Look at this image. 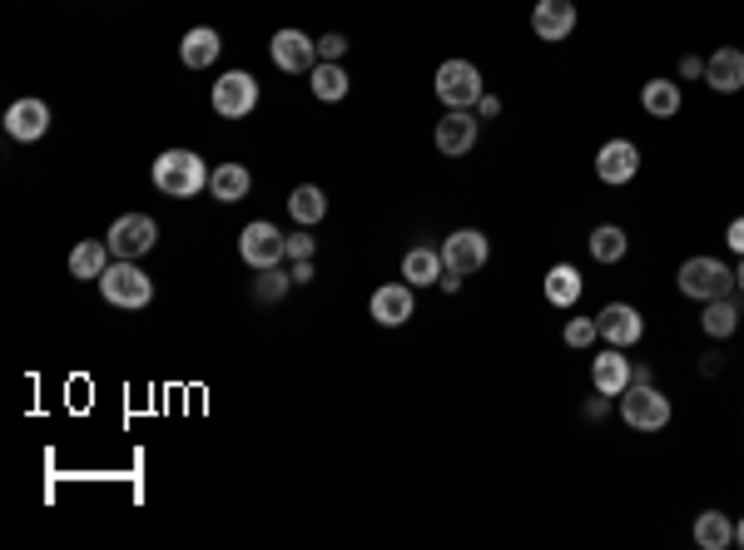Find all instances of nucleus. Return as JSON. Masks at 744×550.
Wrapping results in <instances>:
<instances>
[{"instance_id": "f257e3e1", "label": "nucleus", "mask_w": 744, "mask_h": 550, "mask_svg": "<svg viewBox=\"0 0 744 550\" xmlns=\"http://www.w3.org/2000/svg\"><path fill=\"white\" fill-rule=\"evenodd\" d=\"M209 164L199 159L194 150H164L160 159H154V189L160 194H169V199H194L199 189H209Z\"/></svg>"}, {"instance_id": "f03ea898", "label": "nucleus", "mask_w": 744, "mask_h": 550, "mask_svg": "<svg viewBox=\"0 0 744 550\" xmlns=\"http://www.w3.org/2000/svg\"><path fill=\"white\" fill-rule=\"evenodd\" d=\"M615 411H621L626 427H636V432H665L670 417H675L670 397L656 387V382H630V387L615 397Z\"/></svg>"}, {"instance_id": "7ed1b4c3", "label": "nucleus", "mask_w": 744, "mask_h": 550, "mask_svg": "<svg viewBox=\"0 0 744 550\" xmlns=\"http://www.w3.org/2000/svg\"><path fill=\"white\" fill-rule=\"evenodd\" d=\"M99 292H105L109 308H125V313H140V308H150V302H154V283H150V273L134 268V259L109 263L105 278H99Z\"/></svg>"}, {"instance_id": "20e7f679", "label": "nucleus", "mask_w": 744, "mask_h": 550, "mask_svg": "<svg viewBox=\"0 0 744 550\" xmlns=\"http://www.w3.org/2000/svg\"><path fill=\"white\" fill-rule=\"evenodd\" d=\"M432 89H437V99H442L447 109H476V99L486 95L482 70H476L472 60H447V65H437Z\"/></svg>"}, {"instance_id": "39448f33", "label": "nucleus", "mask_w": 744, "mask_h": 550, "mask_svg": "<svg viewBox=\"0 0 744 550\" xmlns=\"http://www.w3.org/2000/svg\"><path fill=\"white\" fill-rule=\"evenodd\" d=\"M680 292L695 302H710V298H724V292H734V273L724 268L720 259H685L675 273Z\"/></svg>"}, {"instance_id": "423d86ee", "label": "nucleus", "mask_w": 744, "mask_h": 550, "mask_svg": "<svg viewBox=\"0 0 744 550\" xmlns=\"http://www.w3.org/2000/svg\"><path fill=\"white\" fill-rule=\"evenodd\" d=\"M214 115L219 119H244L259 109V80L248 75V70H228V75L214 80Z\"/></svg>"}, {"instance_id": "0eeeda50", "label": "nucleus", "mask_w": 744, "mask_h": 550, "mask_svg": "<svg viewBox=\"0 0 744 550\" xmlns=\"http://www.w3.org/2000/svg\"><path fill=\"white\" fill-rule=\"evenodd\" d=\"M238 253H244L248 268H259V273L279 268V263L288 259V238H283L269 218H259V224H248L244 234H238Z\"/></svg>"}, {"instance_id": "6e6552de", "label": "nucleus", "mask_w": 744, "mask_h": 550, "mask_svg": "<svg viewBox=\"0 0 744 550\" xmlns=\"http://www.w3.org/2000/svg\"><path fill=\"white\" fill-rule=\"evenodd\" d=\"M486 259H492V243H486L482 228H457V234L442 238V263H447V273H462V278H472V273L486 268Z\"/></svg>"}, {"instance_id": "1a4fd4ad", "label": "nucleus", "mask_w": 744, "mask_h": 550, "mask_svg": "<svg viewBox=\"0 0 744 550\" xmlns=\"http://www.w3.org/2000/svg\"><path fill=\"white\" fill-rule=\"evenodd\" d=\"M160 243V224L150 214H125L109 224V253L115 259H144Z\"/></svg>"}, {"instance_id": "9d476101", "label": "nucleus", "mask_w": 744, "mask_h": 550, "mask_svg": "<svg viewBox=\"0 0 744 550\" xmlns=\"http://www.w3.org/2000/svg\"><path fill=\"white\" fill-rule=\"evenodd\" d=\"M595 333L605 337V347H636L646 337V318L630 302H605L601 313H595Z\"/></svg>"}, {"instance_id": "9b49d317", "label": "nucleus", "mask_w": 744, "mask_h": 550, "mask_svg": "<svg viewBox=\"0 0 744 550\" xmlns=\"http://www.w3.org/2000/svg\"><path fill=\"white\" fill-rule=\"evenodd\" d=\"M269 55H273V65L283 70V75H314L318 65V40H308L303 31H279L269 40Z\"/></svg>"}, {"instance_id": "f8f14e48", "label": "nucleus", "mask_w": 744, "mask_h": 550, "mask_svg": "<svg viewBox=\"0 0 744 550\" xmlns=\"http://www.w3.org/2000/svg\"><path fill=\"white\" fill-rule=\"evenodd\" d=\"M640 174V150L630 140H605L601 154H595V179L611 183V189H626Z\"/></svg>"}, {"instance_id": "ddd939ff", "label": "nucleus", "mask_w": 744, "mask_h": 550, "mask_svg": "<svg viewBox=\"0 0 744 550\" xmlns=\"http://www.w3.org/2000/svg\"><path fill=\"white\" fill-rule=\"evenodd\" d=\"M437 150L447 159H467L476 150V109H447V119H437Z\"/></svg>"}, {"instance_id": "4468645a", "label": "nucleus", "mask_w": 744, "mask_h": 550, "mask_svg": "<svg viewBox=\"0 0 744 550\" xmlns=\"http://www.w3.org/2000/svg\"><path fill=\"white\" fill-rule=\"evenodd\" d=\"M531 31H536V40H546V45L571 40L576 5L571 0H536V5H531Z\"/></svg>"}, {"instance_id": "2eb2a0df", "label": "nucleus", "mask_w": 744, "mask_h": 550, "mask_svg": "<svg viewBox=\"0 0 744 550\" xmlns=\"http://www.w3.org/2000/svg\"><path fill=\"white\" fill-rule=\"evenodd\" d=\"M412 308H417L412 283H382V288L373 292V302H367V313H373L378 327H402L412 318Z\"/></svg>"}, {"instance_id": "dca6fc26", "label": "nucleus", "mask_w": 744, "mask_h": 550, "mask_svg": "<svg viewBox=\"0 0 744 550\" xmlns=\"http://www.w3.org/2000/svg\"><path fill=\"white\" fill-rule=\"evenodd\" d=\"M45 130H50V105L45 99H15L11 109H5V134L21 144H35L45 140Z\"/></svg>"}, {"instance_id": "f3484780", "label": "nucleus", "mask_w": 744, "mask_h": 550, "mask_svg": "<svg viewBox=\"0 0 744 550\" xmlns=\"http://www.w3.org/2000/svg\"><path fill=\"white\" fill-rule=\"evenodd\" d=\"M705 85H710L715 95H740L744 89V50L720 45V50L705 60Z\"/></svg>"}, {"instance_id": "a211bd4d", "label": "nucleus", "mask_w": 744, "mask_h": 550, "mask_svg": "<svg viewBox=\"0 0 744 550\" xmlns=\"http://www.w3.org/2000/svg\"><path fill=\"white\" fill-rule=\"evenodd\" d=\"M591 387L605 392V397H621L630 387V357L626 347H605L601 357L591 362Z\"/></svg>"}, {"instance_id": "6ab92c4d", "label": "nucleus", "mask_w": 744, "mask_h": 550, "mask_svg": "<svg viewBox=\"0 0 744 550\" xmlns=\"http://www.w3.org/2000/svg\"><path fill=\"white\" fill-rule=\"evenodd\" d=\"M541 292H546L551 308H576V302H581V292H586V278L571 268V263H556V268H546Z\"/></svg>"}, {"instance_id": "aec40b11", "label": "nucleus", "mask_w": 744, "mask_h": 550, "mask_svg": "<svg viewBox=\"0 0 744 550\" xmlns=\"http://www.w3.org/2000/svg\"><path fill=\"white\" fill-rule=\"evenodd\" d=\"M219 50H224V40H219V31H209V25H194V31L179 40V60L189 70H209L219 60Z\"/></svg>"}, {"instance_id": "412c9836", "label": "nucleus", "mask_w": 744, "mask_h": 550, "mask_svg": "<svg viewBox=\"0 0 744 550\" xmlns=\"http://www.w3.org/2000/svg\"><path fill=\"white\" fill-rule=\"evenodd\" d=\"M248 189H253V174H248L244 164H219V169L209 174V194H214L219 204H244Z\"/></svg>"}, {"instance_id": "4be33fe9", "label": "nucleus", "mask_w": 744, "mask_h": 550, "mask_svg": "<svg viewBox=\"0 0 744 550\" xmlns=\"http://www.w3.org/2000/svg\"><path fill=\"white\" fill-rule=\"evenodd\" d=\"M705 313H700V327H705V337H734V327H740V298L734 292H724V298H710V302H700Z\"/></svg>"}, {"instance_id": "5701e85b", "label": "nucleus", "mask_w": 744, "mask_h": 550, "mask_svg": "<svg viewBox=\"0 0 744 550\" xmlns=\"http://www.w3.org/2000/svg\"><path fill=\"white\" fill-rule=\"evenodd\" d=\"M447 263H442V249H408L402 253V278L412 288H427V283H442Z\"/></svg>"}, {"instance_id": "b1692460", "label": "nucleus", "mask_w": 744, "mask_h": 550, "mask_svg": "<svg viewBox=\"0 0 744 550\" xmlns=\"http://www.w3.org/2000/svg\"><path fill=\"white\" fill-rule=\"evenodd\" d=\"M105 268H109V243H99V238H85L80 249H70V278H80V283H90V278H105Z\"/></svg>"}, {"instance_id": "393cba45", "label": "nucleus", "mask_w": 744, "mask_h": 550, "mask_svg": "<svg viewBox=\"0 0 744 550\" xmlns=\"http://www.w3.org/2000/svg\"><path fill=\"white\" fill-rule=\"evenodd\" d=\"M695 546L700 550H730L734 546V521L724 511H700L695 516Z\"/></svg>"}, {"instance_id": "a878e982", "label": "nucleus", "mask_w": 744, "mask_h": 550, "mask_svg": "<svg viewBox=\"0 0 744 550\" xmlns=\"http://www.w3.org/2000/svg\"><path fill=\"white\" fill-rule=\"evenodd\" d=\"M288 214H293V224H298V228L323 224V214H328L323 189H318V183H298V189L288 194Z\"/></svg>"}, {"instance_id": "bb28decb", "label": "nucleus", "mask_w": 744, "mask_h": 550, "mask_svg": "<svg viewBox=\"0 0 744 550\" xmlns=\"http://www.w3.org/2000/svg\"><path fill=\"white\" fill-rule=\"evenodd\" d=\"M308 85H314V95L323 99V105H338V99H347V70H343V60H318L314 75H308Z\"/></svg>"}, {"instance_id": "cd10ccee", "label": "nucleus", "mask_w": 744, "mask_h": 550, "mask_svg": "<svg viewBox=\"0 0 744 550\" xmlns=\"http://www.w3.org/2000/svg\"><path fill=\"white\" fill-rule=\"evenodd\" d=\"M640 105H646L650 119H675L680 115V85H675V80H646Z\"/></svg>"}, {"instance_id": "c85d7f7f", "label": "nucleus", "mask_w": 744, "mask_h": 550, "mask_svg": "<svg viewBox=\"0 0 744 550\" xmlns=\"http://www.w3.org/2000/svg\"><path fill=\"white\" fill-rule=\"evenodd\" d=\"M630 253V238H626V228H615V224H601L591 234V259L595 263H621Z\"/></svg>"}, {"instance_id": "c756f323", "label": "nucleus", "mask_w": 744, "mask_h": 550, "mask_svg": "<svg viewBox=\"0 0 744 550\" xmlns=\"http://www.w3.org/2000/svg\"><path fill=\"white\" fill-rule=\"evenodd\" d=\"M288 283H293V273H283V268H263V278L253 283V298H259V302H279L283 292H288Z\"/></svg>"}, {"instance_id": "7c9ffc66", "label": "nucleus", "mask_w": 744, "mask_h": 550, "mask_svg": "<svg viewBox=\"0 0 744 550\" xmlns=\"http://www.w3.org/2000/svg\"><path fill=\"white\" fill-rule=\"evenodd\" d=\"M595 318H571V323H566V347H576V352H581V347H591L595 343Z\"/></svg>"}, {"instance_id": "2f4dec72", "label": "nucleus", "mask_w": 744, "mask_h": 550, "mask_svg": "<svg viewBox=\"0 0 744 550\" xmlns=\"http://www.w3.org/2000/svg\"><path fill=\"white\" fill-rule=\"evenodd\" d=\"M288 259H293V263L314 259V238H308V228H298V234H288Z\"/></svg>"}, {"instance_id": "473e14b6", "label": "nucleus", "mask_w": 744, "mask_h": 550, "mask_svg": "<svg viewBox=\"0 0 744 550\" xmlns=\"http://www.w3.org/2000/svg\"><path fill=\"white\" fill-rule=\"evenodd\" d=\"M347 55V35H323L318 40V60H343Z\"/></svg>"}, {"instance_id": "72a5a7b5", "label": "nucleus", "mask_w": 744, "mask_h": 550, "mask_svg": "<svg viewBox=\"0 0 744 550\" xmlns=\"http://www.w3.org/2000/svg\"><path fill=\"white\" fill-rule=\"evenodd\" d=\"M611 407H615V397H605V392H595V397L586 402V417H591V421H601Z\"/></svg>"}, {"instance_id": "f704fd0d", "label": "nucleus", "mask_w": 744, "mask_h": 550, "mask_svg": "<svg viewBox=\"0 0 744 550\" xmlns=\"http://www.w3.org/2000/svg\"><path fill=\"white\" fill-rule=\"evenodd\" d=\"M724 243H730V249H734V253H740V259H744V218H734V224L724 228Z\"/></svg>"}, {"instance_id": "c9c22d12", "label": "nucleus", "mask_w": 744, "mask_h": 550, "mask_svg": "<svg viewBox=\"0 0 744 550\" xmlns=\"http://www.w3.org/2000/svg\"><path fill=\"white\" fill-rule=\"evenodd\" d=\"M680 75H685V80H700V75H705V60H700V55H685V60H680Z\"/></svg>"}, {"instance_id": "e433bc0d", "label": "nucleus", "mask_w": 744, "mask_h": 550, "mask_svg": "<svg viewBox=\"0 0 744 550\" xmlns=\"http://www.w3.org/2000/svg\"><path fill=\"white\" fill-rule=\"evenodd\" d=\"M496 115H501V99H496V95L476 99V119H496Z\"/></svg>"}, {"instance_id": "4c0bfd02", "label": "nucleus", "mask_w": 744, "mask_h": 550, "mask_svg": "<svg viewBox=\"0 0 744 550\" xmlns=\"http://www.w3.org/2000/svg\"><path fill=\"white\" fill-rule=\"evenodd\" d=\"M293 283H314V259H303V263H293Z\"/></svg>"}, {"instance_id": "58836bf2", "label": "nucleus", "mask_w": 744, "mask_h": 550, "mask_svg": "<svg viewBox=\"0 0 744 550\" xmlns=\"http://www.w3.org/2000/svg\"><path fill=\"white\" fill-rule=\"evenodd\" d=\"M462 288V273H442V292H457Z\"/></svg>"}, {"instance_id": "ea45409f", "label": "nucleus", "mask_w": 744, "mask_h": 550, "mask_svg": "<svg viewBox=\"0 0 744 550\" xmlns=\"http://www.w3.org/2000/svg\"><path fill=\"white\" fill-rule=\"evenodd\" d=\"M734 546H740V550H744V516H740V521H734Z\"/></svg>"}, {"instance_id": "a19ab883", "label": "nucleus", "mask_w": 744, "mask_h": 550, "mask_svg": "<svg viewBox=\"0 0 744 550\" xmlns=\"http://www.w3.org/2000/svg\"><path fill=\"white\" fill-rule=\"evenodd\" d=\"M734 288L744 292V259H740V268H734Z\"/></svg>"}]
</instances>
